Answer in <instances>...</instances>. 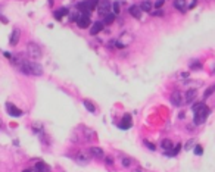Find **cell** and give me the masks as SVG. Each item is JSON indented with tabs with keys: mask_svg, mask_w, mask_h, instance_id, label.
I'll return each mask as SVG.
<instances>
[{
	"mask_svg": "<svg viewBox=\"0 0 215 172\" xmlns=\"http://www.w3.org/2000/svg\"><path fill=\"white\" fill-rule=\"evenodd\" d=\"M192 109H193V113H195V119H193V122H195V125H202L206 118H208L209 115V109L206 107L205 103H196L195 106H192Z\"/></svg>",
	"mask_w": 215,
	"mask_h": 172,
	"instance_id": "obj_1",
	"label": "cell"
},
{
	"mask_svg": "<svg viewBox=\"0 0 215 172\" xmlns=\"http://www.w3.org/2000/svg\"><path fill=\"white\" fill-rule=\"evenodd\" d=\"M27 52H28V56L31 59H40L43 56V52H41V47L37 44V43H28L27 44Z\"/></svg>",
	"mask_w": 215,
	"mask_h": 172,
	"instance_id": "obj_2",
	"label": "cell"
},
{
	"mask_svg": "<svg viewBox=\"0 0 215 172\" xmlns=\"http://www.w3.org/2000/svg\"><path fill=\"white\" fill-rule=\"evenodd\" d=\"M28 75H43V66L39 62H28Z\"/></svg>",
	"mask_w": 215,
	"mask_h": 172,
	"instance_id": "obj_3",
	"label": "cell"
},
{
	"mask_svg": "<svg viewBox=\"0 0 215 172\" xmlns=\"http://www.w3.org/2000/svg\"><path fill=\"white\" fill-rule=\"evenodd\" d=\"M109 7H111L109 0H99V5H97V12L105 16V15H108V13H109Z\"/></svg>",
	"mask_w": 215,
	"mask_h": 172,
	"instance_id": "obj_4",
	"label": "cell"
},
{
	"mask_svg": "<svg viewBox=\"0 0 215 172\" xmlns=\"http://www.w3.org/2000/svg\"><path fill=\"white\" fill-rule=\"evenodd\" d=\"M75 22H77L78 28H83V30H84V28H88V25L91 24V22H90V18H88V15H83V13L77 18Z\"/></svg>",
	"mask_w": 215,
	"mask_h": 172,
	"instance_id": "obj_5",
	"label": "cell"
},
{
	"mask_svg": "<svg viewBox=\"0 0 215 172\" xmlns=\"http://www.w3.org/2000/svg\"><path fill=\"white\" fill-rule=\"evenodd\" d=\"M128 13H130L133 18H136V19H141L143 10H141V7L139 6V5H131V6L128 7Z\"/></svg>",
	"mask_w": 215,
	"mask_h": 172,
	"instance_id": "obj_6",
	"label": "cell"
},
{
	"mask_svg": "<svg viewBox=\"0 0 215 172\" xmlns=\"http://www.w3.org/2000/svg\"><path fill=\"white\" fill-rule=\"evenodd\" d=\"M183 97H181V93H178V91H175L172 93V96H171V103L174 106H177V107H180V106L183 105Z\"/></svg>",
	"mask_w": 215,
	"mask_h": 172,
	"instance_id": "obj_7",
	"label": "cell"
},
{
	"mask_svg": "<svg viewBox=\"0 0 215 172\" xmlns=\"http://www.w3.org/2000/svg\"><path fill=\"white\" fill-rule=\"evenodd\" d=\"M90 154L94 159H105V152L102 150L100 147H91L90 149Z\"/></svg>",
	"mask_w": 215,
	"mask_h": 172,
	"instance_id": "obj_8",
	"label": "cell"
},
{
	"mask_svg": "<svg viewBox=\"0 0 215 172\" xmlns=\"http://www.w3.org/2000/svg\"><path fill=\"white\" fill-rule=\"evenodd\" d=\"M172 5H174V7L177 9V10L184 12V10L187 9V0H174Z\"/></svg>",
	"mask_w": 215,
	"mask_h": 172,
	"instance_id": "obj_9",
	"label": "cell"
},
{
	"mask_svg": "<svg viewBox=\"0 0 215 172\" xmlns=\"http://www.w3.org/2000/svg\"><path fill=\"white\" fill-rule=\"evenodd\" d=\"M140 7L143 12H152V7H153V3H152V0H143L140 3Z\"/></svg>",
	"mask_w": 215,
	"mask_h": 172,
	"instance_id": "obj_10",
	"label": "cell"
},
{
	"mask_svg": "<svg viewBox=\"0 0 215 172\" xmlns=\"http://www.w3.org/2000/svg\"><path fill=\"white\" fill-rule=\"evenodd\" d=\"M18 40H19V30H18V28H15L14 31H12V35H10V38H9V43H10V46H16V44H18Z\"/></svg>",
	"mask_w": 215,
	"mask_h": 172,
	"instance_id": "obj_11",
	"label": "cell"
},
{
	"mask_svg": "<svg viewBox=\"0 0 215 172\" xmlns=\"http://www.w3.org/2000/svg\"><path fill=\"white\" fill-rule=\"evenodd\" d=\"M75 160H77L80 165H87L88 160H90V158H88L86 153H78V154L75 156Z\"/></svg>",
	"mask_w": 215,
	"mask_h": 172,
	"instance_id": "obj_12",
	"label": "cell"
},
{
	"mask_svg": "<svg viewBox=\"0 0 215 172\" xmlns=\"http://www.w3.org/2000/svg\"><path fill=\"white\" fill-rule=\"evenodd\" d=\"M102 30H103V22H99V21H97V22L93 24L91 30H90V34H91V35H96V34L100 33Z\"/></svg>",
	"mask_w": 215,
	"mask_h": 172,
	"instance_id": "obj_13",
	"label": "cell"
},
{
	"mask_svg": "<svg viewBox=\"0 0 215 172\" xmlns=\"http://www.w3.org/2000/svg\"><path fill=\"white\" fill-rule=\"evenodd\" d=\"M6 110L9 115H12V116H21L22 115V110H19V109H16L14 105H7L6 106Z\"/></svg>",
	"mask_w": 215,
	"mask_h": 172,
	"instance_id": "obj_14",
	"label": "cell"
},
{
	"mask_svg": "<svg viewBox=\"0 0 215 172\" xmlns=\"http://www.w3.org/2000/svg\"><path fill=\"white\" fill-rule=\"evenodd\" d=\"M131 124H133L131 116H130V115H125V116H124V121H122V124H120V128H122V130H127V128H130V126H131Z\"/></svg>",
	"mask_w": 215,
	"mask_h": 172,
	"instance_id": "obj_15",
	"label": "cell"
},
{
	"mask_svg": "<svg viewBox=\"0 0 215 172\" xmlns=\"http://www.w3.org/2000/svg\"><path fill=\"white\" fill-rule=\"evenodd\" d=\"M195 99H196V90H189V91L186 93V99H184V102H186V103H192Z\"/></svg>",
	"mask_w": 215,
	"mask_h": 172,
	"instance_id": "obj_16",
	"label": "cell"
},
{
	"mask_svg": "<svg viewBox=\"0 0 215 172\" xmlns=\"http://www.w3.org/2000/svg\"><path fill=\"white\" fill-rule=\"evenodd\" d=\"M68 13V9L67 7H62V9H59V10H56V12L53 13V16L56 18V19H61L63 15H67Z\"/></svg>",
	"mask_w": 215,
	"mask_h": 172,
	"instance_id": "obj_17",
	"label": "cell"
},
{
	"mask_svg": "<svg viewBox=\"0 0 215 172\" xmlns=\"http://www.w3.org/2000/svg\"><path fill=\"white\" fill-rule=\"evenodd\" d=\"M83 105L86 106V109H87L88 112H96V107H94V105L90 102V100H83Z\"/></svg>",
	"mask_w": 215,
	"mask_h": 172,
	"instance_id": "obj_18",
	"label": "cell"
},
{
	"mask_svg": "<svg viewBox=\"0 0 215 172\" xmlns=\"http://www.w3.org/2000/svg\"><path fill=\"white\" fill-rule=\"evenodd\" d=\"M161 146L164 147V149H165V150H171V149H172V141H171V140H168V138H165V140H162Z\"/></svg>",
	"mask_w": 215,
	"mask_h": 172,
	"instance_id": "obj_19",
	"label": "cell"
},
{
	"mask_svg": "<svg viewBox=\"0 0 215 172\" xmlns=\"http://www.w3.org/2000/svg\"><path fill=\"white\" fill-rule=\"evenodd\" d=\"M115 19V13H108V15H105V22L103 24H112Z\"/></svg>",
	"mask_w": 215,
	"mask_h": 172,
	"instance_id": "obj_20",
	"label": "cell"
},
{
	"mask_svg": "<svg viewBox=\"0 0 215 172\" xmlns=\"http://www.w3.org/2000/svg\"><path fill=\"white\" fill-rule=\"evenodd\" d=\"M214 91H215V84H214V86H211L209 88H206V90H205V94H203V97H205V99H208V97H209V96H211V94H212Z\"/></svg>",
	"mask_w": 215,
	"mask_h": 172,
	"instance_id": "obj_21",
	"label": "cell"
},
{
	"mask_svg": "<svg viewBox=\"0 0 215 172\" xmlns=\"http://www.w3.org/2000/svg\"><path fill=\"white\" fill-rule=\"evenodd\" d=\"M44 169H46V166H44V163H41V162H39L37 165L34 166V172H44Z\"/></svg>",
	"mask_w": 215,
	"mask_h": 172,
	"instance_id": "obj_22",
	"label": "cell"
},
{
	"mask_svg": "<svg viewBox=\"0 0 215 172\" xmlns=\"http://www.w3.org/2000/svg\"><path fill=\"white\" fill-rule=\"evenodd\" d=\"M121 163H122V166H125V168H128V166L131 165V159H128V158H122Z\"/></svg>",
	"mask_w": 215,
	"mask_h": 172,
	"instance_id": "obj_23",
	"label": "cell"
},
{
	"mask_svg": "<svg viewBox=\"0 0 215 172\" xmlns=\"http://www.w3.org/2000/svg\"><path fill=\"white\" fill-rule=\"evenodd\" d=\"M112 7H114V12H112V13L118 15V13H120V3H118V2H115L114 5H112Z\"/></svg>",
	"mask_w": 215,
	"mask_h": 172,
	"instance_id": "obj_24",
	"label": "cell"
},
{
	"mask_svg": "<svg viewBox=\"0 0 215 172\" xmlns=\"http://www.w3.org/2000/svg\"><path fill=\"white\" fill-rule=\"evenodd\" d=\"M164 3H165V0H156V2L153 3V6L156 7V9H159V7H161Z\"/></svg>",
	"mask_w": 215,
	"mask_h": 172,
	"instance_id": "obj_25",
	"label": "cell"
},
{
	"mask_svg": "<svg viewBox=\"0 0 215 172\" xmlns=\"http://www.w3.org/2000/svg\"><path fill=\"white\" fill-rule=\"evenodd\" d=\"M202 152H203V149H202L201 146H196V147H195V153H196V154H197V156H201Z\"/></svg>",
	"mask_w": 215,
	"mask_h": 172,
	"instance_id": "obj_26",
	"label": "cell"
},
{
	"mask_svg": "<svg viewBox=\"0 0 215 172\" xmlns=\"http://www.w3.org/2000/svg\"><path fill=\"white\" fill-rule=\"evenodd\" d=\"M196 5H197V0H192V2H190V3L187 5V9H193Z\"/></svg>",
	"mask_w": 215,
	"mask_h": 172,
	"instance_id": "obj_27",
	"label": "cell"
},
{
	"mask_svg": "<svg viewBox=\"0 0 215 172\" xmlns=\"http://www.w3.org/2000/svg\"><path fill=\"white\" fill-rule=\"evenodd\" d=\"M150 15H155V16H162V15H164V12H162L161 9H158L156 12H150Z\"/></svg>",
	"mask_w": 215,
	"mask_h": 172,
	"instance_id": "obj_28",
	"label": "cell"
},
{
	"mask_svg": "<svg viewBox=\"0 0 215 172\" xmlns=\"http://www.w3.org/2000/svg\"><path fill=\"white\" fill-rule=\"evenodd\" d=\"M192 146H193V140H189V143L186 144V150H189V149H190Z\"/></svg>",
	"mask_w": 215,
	"mask_h": 172,
	"instance_id": "obj_29",
	"label": "cell"
},
{
	"mask_svg": "<svg viewBox=\"0 0 215 172\" xmlns=\"http://www.w3.org/2000/svg\"><path fill=\"white\" fill-rule=\"evenodd\" d=\"M144 144L148 146V147L150 149V150H155V146H153V144H150V143H148V141H144Z\"/></svg>",
	"mask_w": 215,
	"mask_h": 172,
	"instance_id": "obj_30",
	"label": "cell"
},
{
	"mask_svg": "<svg viewBox=\"0 0 215 172\" xmlns=\"http://www.w3.org/2000/svg\"><path fill=\"white\" fill-rule=\"evenodd\" d=\"M134 172H143V171H140V169H136V171Z\"/></svg>",
	"mask_w": 215,
	"mask_h": 172,
	"instance_id": "obj_31",
	"label": "cell"
},
{
	"mask_svg": "<svg viewBox=\"0 0 215 172\" xmlns=\"http://www.w3.org/2000/svg\"><path fill=\"white\" fill-rule=\"evenodd\" d=\"M0 126H2V121H0Z\"/></svg>",
	"mask_w": 215,
	"mask_h": 172,
	"instance_id": "obj_32",
	"label": "cell"
}]
</instances>
